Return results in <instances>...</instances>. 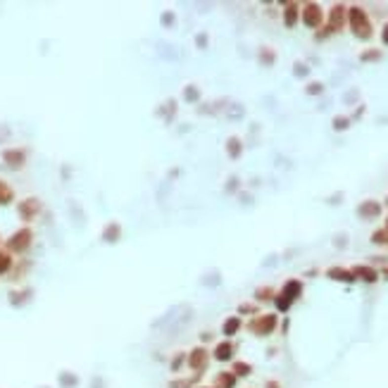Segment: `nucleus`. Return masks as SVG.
I'll use <instances>...</instances> for the list:
<instances>
[{"instance_id": "f3484780", "label": "nucleus", "mask_w": 388, "mask_h": 388, "mask_svg": "<svg viewBox=\"0 0 388 388\" xmlns=\"http://www.w3.org/2000/svg\"><path fill=\"white\" fill-rule=\"evenodd\" d=\"M5 162L7 164H14V167H19L22 162H24V150H5Z\"/></svg>"}, {"instance_id": "ea45409f", "label": "nucleus", "mask_w": 388, "mask_h": 388, "mask_svg": "<svg viewBox=\"0 0 388 388\" xmlns=\"http://www.w3.org/2000/svg\"><path fill=\"white\" fill-rule=\"evenodd\" d=\"M267 388H281V386H279L276 381H267Z\"/></svg>"}, {"instance_id": "423d86ee", "label": "nucleus", "mask_w": 388, "mask_h": 388, "mask_svg": "<svg viewBox=\"0 0 388 388\" xmlns=\"http://www.w3.org/2000/svg\"><path fill=\"white\" fill-rule=\"evenodd\" d=\"M29 243H31V231L29 229H22V231H17L12 238L7 241V248L14 250V253H22V250H27Z\"/></svg>"}, {"instance_id": "a878e982", "label": "nucleus", "mask_w": 388, "mask_h": 388, "mask_svg": "<svg viewBox=\"0 0 388 388\" xmlns=\"http://www.w3.org/2000/svg\"><path fill=\"white\" fill-rule=\"evenodd\" d=\"M372 241L379 243V245H381V243H388V231H386V229H379V231H374V233H372Z\"/></svg>"}, {"instance_id": "b1692460", "label": "nucleus", "mask_w": 388, "mask_h": 388, "mask_svg": "<svg viewBox=\"0 0 388 388\" xmlns=\"http://www.w3.org/2000/svg\"><path fill=\"white\" fill-rule=\"evenodd\" d=\"M362 62H374V60H381V50H364L360 55Z\"/></svg>"}, {"instance_id": "39448f33", "label": "nucleus", "mask_w": 388, "mask_h": 388, "mask_svg": "<svg viewBox=\"0 0 388 388\" xmlns=\"http://www.w3.org/2000/svg\"><path fill=\"white\" fill-rule=\"evenodd\" d=\"M346 14H348V7L346 5H334L331 7V14H329V31H341L343 29V24H346Z\"/></svg>"}, {"instance_id": "412c9836", "label": "nucleus", "mask_w": 388, "mask_h": 388, "mask_svg": "<svg viewBox=\"0 0 388 388\" xmlns=\"http://www.w3.org/2000/svg\"><path fill=\"white\" fill-rule=\"evenodd\" d=\"M198 376L200 374H195L193 379H172V381H169V388H191L198 381Z\"/></svg>"}, {"instance_id": "37998d69", "label": "nucleus", "mask_w": 388, "mask_h": 388, "mask_svg": "<svg viewBox=\"0 0 388 388\" xmlns=\"http://www.w3.org/2000/svg\"><path fill=\"white\" fill-rule=\"evenodd\" d=\"M386 279H388V269H386Z\"/></svg>"}, {"instance_id": "f03ea898", "label": "nucleus", "mask_w": 388, "mask_h": 388, "mask_svg": "<svg viewBox=\"0 0 388 388\" xmlns=\"http://www.w3.org/2000/svg\"><path fill=\"white\" fill-rule=\"evenodd\" d=\"M186 364L188 369H193L195 374H202L207 369V364H210V352L205 348H193L186 355Z\"/></svg>"}, {"instance_id": "9b49d317", "label": "nucleus", "mask_w": 388, "mask_h": 388, "mask_svg": "<svg viewBox=\"0 0 388 388\" xmlns=\"http://www.w3.org/2000/svg\"><path fill=\"white\" fill-rule=\"evenodd\" d=\"M281 293L286 295L288 300H298V298H300V293H303V283L298 281V279H291V281L283 283Z\"/></svg>"}, {"instance_id": "a211bd4d", "label": "nucleus", "mask_w": 388, "mask_h": 388, "mask_svg": "<svg viewBox=\"0 0 388 388\" xmlns=\"http://www.w3.org/2000/svg\"><path fill=\"white\" fill-rule=\"evenodd\" d=\"M119 233H121L119 224H110V227H105V231H103V238L110 243H115V241H119Z\"/></svg>"}, {"instance_id": "4be33fe9", "label": "nucleus", "mask_w": 388, "mask_h": 388, "mask_svg": "<svg viewBox=\"0 0 388 388\" xmlns=\"http://www.w3.org/2000/svg\"><path fill=\"white\" fill-rule=\"evenodd\" d=\"M184 364H186V352H176L174 357H172V364H169V369H172L174 374H179Z\"/></svg>"}, {"instance_id": "79ce46f5", "label": "nucleus", "mask_w": 388, "mask_h": 388, "mask_svg": "<svg viewBox=\"0 0 388 388\" xmlns=\"http://www.w3.org/2000/svg\"><path fill=\"white\" fill-rule=\"evenodd\" d=\"M386 231H388V219H386Z\"/></svg>"}, {"instance_id": "7ed1b4c3", "label": "nucleus", "mask_w": 388, "mask_h": 388, "mask_svg": "<svg viewBox=\"0 0 388 388\" xmlns=\"http://www.w3.org/2000/svg\"><path fill=\"white\" fill-rule=\"evenodd\" d=\"M248 329H250L255 336H269L276 329V314H260V317H255V319L248 324Z\"/></svg>"}, {"instance_id": "7c9ffc66", "label": "nucleus", "mask_w": 388, "mask_h": 388, "mask_svg": "<svg viewBox=\"0 0 388 388\" xmlns=\"http://www.w3.org/2000/svg\"><path fill=\"white\" fill-rule=\"evenodd\" d=\"M60 384H62V386H77V384H79V379H77V376H72V374H62V376H60Z\"/></svg>"}, {"instance_id": "473e14b6", "label": "nucleus", "mask_w": 388, "mask_h": 388, "mask_svg": "<svg viewBox=\"0 0 388 388\" xmlns=\"http://www.w3.org/2000/svg\"><path fill=\"white\" fill-rule=\"evenodd\" d=\"M257 300H269V298H272V295H274V291H272V288H257Z\"/></svg>"}, {"instance_id": "bb28decb", "label": "nucleus", "mask_w": 388, "mask_h": 388, "mask_svg": "<svg viewBox=\"0 0 388 388\" xmlns=\"http://www.w3.org/2000/svg\"><path fill=\"white\" fill-rule=\"evenodd\" d=\"M184 98H186L188 103H195V100L200 98V93H198V88H195V86H188L186 91H184Z\"/></svg>"}, {"instance_id": "dca6fc26", "label": "nucleus", "mask_w": 388, "mask_h": 388, "mask_svg": "<svg viewBox=\"0 0 388 388\" xmlns=\"http://www.w3.org/2000/svg\"><path fill=\"white\" fill-rule=\"evenodd\" d=\"M238 331H241V317H229V319L224 321V326H222V334L229 336V338L236 336Z\"/></svg>"}, {"instance_id": "c85d7f7f", "label": "nucleus", "mask_w": 388, "mask_h": 388, "mask_svg": "<svg viewBox=\"0 0 388 388\" xmlns=\"http://www.w3.org/2000/svg\"><path fill=\"white\" fill-rule=\"evenodd\" d=\"M293 74L298 77V79H303V77H308V74H310V67H308V65H303V62H295Z\"/></svg>"}, {"instance_id": "6ab92c4d", "label": "nucleus", "mask_w": 388, "mask_h": 388, "mask_svg": "<svg viewBox=\"0 0 388 388\" xmlns=\"http://www.w3.org/2000/svg\"><path fill=\"white\" fill-rule=\"evenodd\" d=\"M250 372H253V367L248 364V362H233V367H231V374L236 376H250Z\"/></svg>"}, {"instance_id": "20e7f679", "label": "nucleus", "mask_w": 388, "mask_h": 388, "mask_svg": "<svg viewBox=\"0 0 388 388\" xmlns=\"http://www.w3.org/2000/svg\"><path fill=\"white\" fill-rule=\"evenodd\" d=\"M303 22H305V27L310 29H317L321 24V19H324V14H321V7L317 2H308L305 7H303Z\"/></svg>"}, {"instance_id": "c9c22d12", "label": "nucleus", "mask_w": 388, "mask_h": 388, "mask_svg": "<svg viewBox=\"0 0 388 388\" xmlns=\"http://www.w3.org/2000/svg\"><path fill=\"white\" fill-rule=\"evenodd\" d=\"M238 312H257V308H255V305H241Z\"/></svg>"}, {"instance_id": "f704fd0d", "label": "nucleus", "mask_w": 388, "mask_h": 388, "mask_svg": "<svg viewBox=\"0 0 388 388\" xmlns=\"http://www.w3.org/2000/svg\"><path fill=\"white\" fill-rule=\"evenodd\" d=\"M162 24H164V27H172V24H174V14L172 12L162 14Z\"/></svg>"}, {"instance_id": "6e6552de", "label": "nucleus", "mask_w": 388, "mask_h": 388, "mask_svg": "<svg viewBox=\"0 0 388 388\" xmlns=\"http://www.w3.org/2000/svg\"><path fill=\"white\" fill-rule=\"evenodd\" d=\"M357 214L362 219H376L381 214V205L376 200H364L362 205H357Z\"/></svg>"}, {"instance_id": "72a5a7b5", "label": "nucleus", "mask_w": 388, "mask_h": 388, "mask_svg": "<svg viewBox=\"0 0 388 388\" xmlns=\"http://www.w3.org/2000/svg\"><path fill=\"white\" fill-rule=\"evenodd\" d=\"M195 45H198V48H207V34H198V36H195Z\"/></svg>"}, {"instance_id": "cd10ccee", "label": "nucleus", "mask_w": 388, "mask_h": 388, "mask_svg": "<svg viewBox=\"0 0 388 388\" xmlns=\"http://www.w3.org/2000/svg\"><path fill=\"white\" fill-rule=\"evenodd\" d=\"M10 200H12V191H10V188L0 181V202L5 205V202H10Z\"/></svg>"}, {"instance_id": "0eeeda50", "label": "nucleus", "mask_w": 388, "mask_h": 388, "mask_svg": "<svg viewBox=\"0 0 388 388\" xmlns=\"http://www.w3.org/2000/svg\"><path fill=\"white\" fill-rule=\"evenodd\" d=\"M233 352H236V346L231 343V341H222V343H217L212 350V357L217 362H229L233 357Z\"/></svg>"}, {"instance_id": "f8f14e48", "label": "nucleus", "mask_w": 388, "mask_h": 388, "mask_svg": "<svg viewBox=\"0 0 388 388\" xmlns=\"http://www.w3.org/2000/svg\"><path fill=\"white\" fill-rule=\"evenodd\" d=\"M326 276H329V279H334V281H346V283L355 281L352 272H350V269H343V267H331L329 272H326Z\"/></svg>"}, {"instance_id": "393cba45", "label": "nucleus", "mask_w": 388, "mask_h": 388, "mask_svg": "<svg viewBox=\"0 0 388 388\" xmlns=\"http://www.w3.org/2000/svg\"><path fill=\"white\" fill-rule=\"evenodd\" d=\"M348 126H350L348 117H334V129H336V131H346Z\"/></svg>"}, {"instance_id": "4c0bfd02", "label": "nucleus", "mask_w": 388, "mask_h": 388, "mask_svg": "<svg viewBox=\"0 0 388 388\" xmlns=\"http://www.w3.org/2000/svg\"><path fill=\"white\" fill-rule=\"evenodd\" d=\"M236 181H238V179H236V176H233V179H231V184H227V191H233V188L238 186V184H236Z\"/></svg>"}, {"instance_id": "2f4dec72", "label": "nucleus", "mask_w": 388, "mask_h": 388, "mask_svg": "<svg viewBox=\"0 0 388 388\" xmlns=\"http://www.w3.org/2000/svg\"><path fill=\"white\" fill-rule=\"evenodd\" d=\"M10 265H12V260H10V255L0 253V274H2V272H7V269H10Z\"/></svg>"}, {"instance_id": "e433bc0d", "label": "nucleus", "mask_w": 388, "mask_h": 388, "mask_svg": "<svg viewBox=\"0 0 388 388\" xmlns=\"http://www.w3.org/2000/svg\"><path fill=\"white\" fill-rule=\"evenodd\" d=\"M381 40H384V43L388 45V24L384 27V31H381Z\"/></svg>"}, {"instance_id": "9d476101", "label": "nucleus", "mask_w": 388, "mask_h": 388, "mask_svg": "<svg viewBox=\"0 0 388 388\" xmlns=\"http://www.w3.org/2000/svg\"><path fill=\"white\" fill-rule=\"evenodd\" d=\"M298 14H300V5L298 2H286V10H283V24L288 29H293L298 24Z\"/></svg>"}, {"instance_id": "f257e3e1", "label": "nucleus", "mask_w": 388, "mask_h": 388, "mask_svg": "<svg viewBox=\"0 0 388 388\" xmlns=\"http://www.w3.org/2000/svg\"><path fill=\"white\" fill-rule=\"evenodd\" d=\"M348 19H350V29H352V34H355L357 39H362V40L372 39V22H369L367 12L362 10L360 5L350 7V10H348Z\"/></svg>"}, {"instance_id": "ddd939ff", "label": "nucleus", "mask_w": 388, "mask_h": 388, "mask_svg": "<svg viewBox=\"0 0 388 388\" xmlns=\"http://www.w3.org/2000/svg\"><path fill=\"white\" fill-rule=\"evenodd\" d=\"M40 210V202L36 200V198H29V200H24L22 205H19V212H22V217L24 219H31L34 214Z\"/></svg>"}, {"instance_id": "4468645a", "label": "nucleus", "mask_w": 388, "mask_h": 388, "mask_svg": "<svg viewBox=\"0 0 388 388\" xmlns=\"http://www.w3.org/2000/svg\"><path fill=\"white\" fill-rule=\"evenodd\" d=\"M214 388H236V376L231 372H222L214 376Z\"/></svg>"}, {"instance_id": "c756f323", "label": "nucleus", "mask_w": 388, "mask_h": 388, "mask_svg": "<svg viewBox=\"0 0 388 388\" xmlns=\"http://www.w3.org/2000/svg\"><path fill=\"white\" fill-rule=\"evenodd\" d=\"M321 91H324V86H321L319 81H314V83H310L308 88H305V93H308V95H319Z\"/></svg>"}, {"instance_id": "5701e85b", "label": "nucleus", "mask_w": 388, "mask_h": 388, "mask_svg": "<svg viewBox=\"0 0 388 388\" xmlns=\"http://www.w3.org/2000/svg\"><path fill=\"white\" fill-rule=\"evenodd\" d=\"M291 305H293V300H288V298H286L283 293L276 295V310H279V312H288V310H291Z\"/></svg>"}, {"instance_id": "2eb2a0df", "label": "nucleus", "mask_w": 388, "mask_h": 388, "mask_svg": "<svg viewBox=\"0 0 388 388\" xmlns=\"http://www.w3.org/2000/svg\"><path fill=\"white\" fill-rule=\"evenodd\" d=\"M227 153H229V157H231V160H238V157H241V153H243L241 138L231 136V138L227 141Z\"/></svg>"}, {"instance_id": "1a4fd4ad", "label": "nucleus", "mask_w": 388, "mask_h": 388, "mask_svg": "<svg viewBox=\"0 0 388 388\" xmlns=\"http://www.w3.org/2000/svg\"><path fill=\"white\" fill-rule=\"evenodd\" d=\"M350 272H352L355 279H362V281H367V283H374L379 279V272L374 267H367V265H357V267H352Z\"/></svg>"}, {"instance_id": "a19ab883", "label": "nucleus", "mask_w": 388, "mask_h": 388, "mask_svg": "<svg viewBox=\"0 0 388 388\" xmlns=\"http://www.w3.org/2000/svg\"><path fill=\"white\" fill-rule=\"evenodd\" d=\"M198 388H214V386H198Z\"/></svg>"}, {"instance_id": "aec40b11", "label": "nucleus", "mask_w": 388, "mask_h": 388, "mask_svg": "<svg viewBox=\"0 0 388 388\" xmlns=\"http://www.w3.org/2000/svg\"><path fill=\"white\" fill-rule=\"evenodd\" d=\"M274 60H276V55H274L272 48H262V50H260V65L272 67V65H274Z\"/></svg>"}, {"instance_id": "58836bf2", "label": "nucleus", "mask_w": 388, "mask_h": 388, "mask_svg": "<svg viewBox=\"0 0 388 388\" xmlns=\"http://www.w3.org/2000/svg\"><path fill=\"white\" fill-rule=\"evenodd\" d=\"M336 245H348V241H346V236H338V241H336Z\"/></svg>"}]
</instances>
